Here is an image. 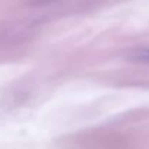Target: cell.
Returning <instances> with one entry per match:
<instances>
[{"label": "cell", "instance_id": "6da1fadb", "mask_svg": "<svg viewBox=\"0 0 149 149\" xmlns=\"http://www.w3.org/2000/svg\"><path fill=\"white\" fill-rule=\"evenodd\" d=\"M142 59H145V61H149V52H145V54L142 55Z\"/></svg>", "mask_w": 149, "mask_h": 149}]
</instances>
